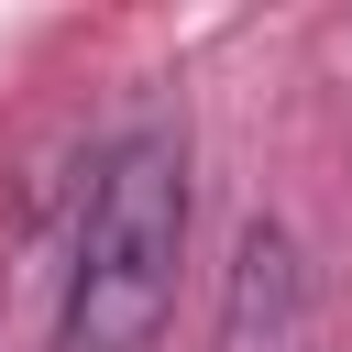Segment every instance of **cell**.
<instances>
[{
	"label": "cell",
	"instance_id": "1",
	"mask_svg": "<svg viewBox=\"0 0 352 352\" xmlns=\"http://www.w3.org/2000/svg\"><path fill=\"white\" fill-rule=\"evenodd\" d=\"M176 275H187V143L165 121H132L88 165L55 352H154L176 319Z\"/></svg>",
	"mask_w": 352,
	"mask_h": 352
}]
</instances>
